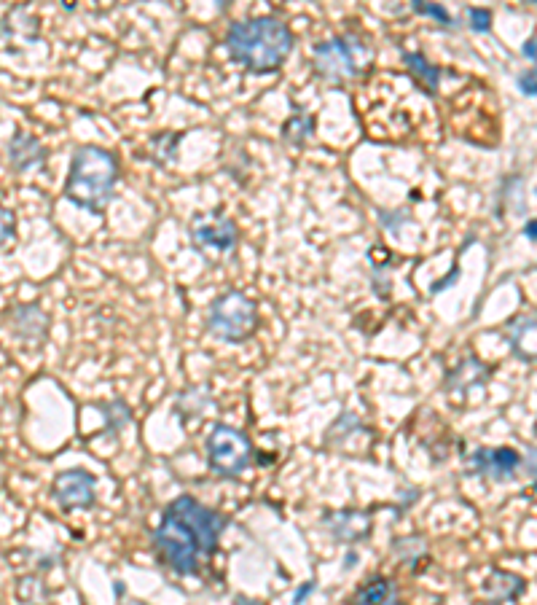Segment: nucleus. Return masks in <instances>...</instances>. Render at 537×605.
Listing matches in <instances>:
<instances>
[{
  "label": "nucleus",
  "mask_w": 537,
  "mask_h": 605,
  "mask_svg": "<svg viewBox=\"0 0 537 605\" xmlns=\"http://www.w3.org/2000/svg\"><path fill=\"white\" fill-rule=\"evenodd\" d=\"M229 517L210 509L191 495H180L167 509L154 530L156 557L178 576H194L215 552Z\"/></svg>",
  "instance_id": "1"
},
{
  "label": "nucleus",
  "mask_w": 537,
  "mask_h": 605,
  "mask_svg": "<svg viewBox=\"0 0 537 605\" xmlns=\"http://www.w3.org/2000/svg\"><path fill=\"white\" fill-rule=\"evenodd\" d=\"M296 38L290 27L277 17H253L245 22H234L226 33V52L237 65L264 76L277 73L288 62Z\"/></svg>",
  "instance_id": "2"
},
{
  "label": "nucleus",
  "mask_w": 537,
  "mask_h": 605,
  "mask_svg": "<svg viewBox=\"0 0 537 605\" xmlns=\"http://www.w3.org/2000/svg\"><path fill=\"white\" fill-rule=\"evenodd\" d=\"M121 165L116 154L103 146H78L70 159V173L65 181V197L76 208L89 213H105L113 202Z\"/></svg>",
  "instance_id": "3"
},
{
  "label": "nucleus",
  "mask_w": 537,
  "mask_h": 605,
  "mask_svg": "<svg viewBox=\"0 0 537 605\" xmlns=\"http://www.w3.org/2000/svg\"><path fill=\"white\" fill-rule=\"evenodd\" d=\"M371 65H374V49L358 33L333 35L312 49V68L317 76L333 84L363 78Z\"/></svg>",
  "instance_id": "4"
},
{
  "label": "nucleus",
  "mask_w": 537,
  "mask_h": 605,
  "mask_svg": "<svg viewBox=\"0 0 537 605\" xmlns=\"http://www.w3.org/2000/svg\"><path fill=\"white\" fill-rule=\"evenodd\" d=\"M258 329V304L242 291H226L215 296L207 307V331L221 342H248Z\"/></svg>",
  "instance_id": "5"
},
{
  "label": "nucleus",
  "mask_w": 537,
  "mask_h": 605,
  "mask_svg": "<svg viewBox=\"0 0 537 605\" xmlns=\"http://www.w3.org/2000/svg\"><path fill=\"white\" fill-rule=\"evenodd\" d=\"M207 463L215 474L221 476H239L245 468L253 463V441L248 439V433H242L239 428H231L226 423H215L210 436H207Z\"/></svg>",
  "instance_id": "6"
},
{
  "label": "nucleus",
  "mask_w": 537,
  "mask_h": 605,
  "mask_svg": "<svg viewBox=\"0 0 537 605\" xmlns=\"http://www.w3.org/2000/svg\"><path fill=\"white\" fill-rule=\"evenodd\" d=\"M191 240L202 253L231 256L239 245V229L223 210L202 213L191 221Z\"/></svg>",
  "instance_id": "7"
},
{
  "label": "nucleus",
  "mask_w": 537,
  "mask_h": 605,
  "mask_svg": "<svg viewBox=\"0 0 537 605\" xmlns=\"http://www.w3.org/2000/svg\"><path fill=\"white\" fill-rule=\"evenodd\" d=\"M52 498L65 511L92 509L94 501H97V495H94V476L89 471H84V468L62 471L60 476H54Z\"/></svg>",
  "instance_id": "8"
},
{
  "label": "nucleus",
  "mask_w": 537,
  "mask_h": 605,
  "mask_svg": "<svg viewBox=\"0 0 537 605\" xmlns=\"http://www.w3.org/2000/svg\"><path fill=\"white\" fill-rule=\"evenodd\" d=\"M470 474L492 482H511L521 468V455L513 447H481L470 455Z\"/></svg>",
  "instance_id": "9"
},
{
  "label": "nucleus",
  "mask_w": 537,
  "mask_h": 605,
  "mask_svg": "<svg viewBox=\"0 0 537 605\" xmlns=\"http://www.w3.org/2000/svg\"><path fill=\"white\" fill-rule=\"evenodd\" d=\"M325 528L339 544H358L371 533V519L366 511L339 509L333 514H325Z\"/></svg>",
  "instance_id": "10"
},
{
  "label": "nucleus",
  "mask_w": 537,
  "mask_h": 605,
  "mask_svg": "<svg viewBox=\"0 0 537 605\" xmlns=\"http://www.w3.org/2000/svg\"><path fill=\"white\" fill-rule=\"evenodd\" d=\"M14 337H19L27 345H38L49 334V315L38 304H19L9 312Z\"/></svg>",
  "instance_id": "11"
},
{
  "label": "nucleus",
  "mask_w": 537,
  "mask_h": 605,
  "mask_svg": "<svg viewBox=\"0 0 537 605\" xmlns=\"http://www.w3.org/2000/svg\"><path fill=\"white\" fill-rule=\"evenodd\" d=\"M46 146L30 132H14L9 143V165L14 173H30L46 165Z\"/></svg>",
  "instance_id": "12"
},
{
  "label": "nucleus",
  "mask_w": 537,
  "mask_h": 605,
  "mask_svg": "<svg viewBox=\"0 0 537 605\" xmlns=\"http://www.w3.org/2000/svg\"><path fill=\"white\" fill-rule=\"evenodd\" d=\"M489 374H492V369H489L486 363L478 361L476 355H468V358H462L454 369L446 372L444 388L449 390V393H468V390L473 388H481V385L489 380Z\"/></svg>",
  "instance_id": "13"
},
{
  "label": "nucleus",
  "mask_w": 537,
  "mask_h": 605,
  "mask_svg": "<svg viewBox=\"0 0 537 605\" xmlns=\"http://www.w3.org/2000/svg\"><path fill=\"white\" fill-rule=\"evenodd\" d=\"M524 589H527V581L521 579L519 573L511 571H489V576L481 584V592L492 605H503V603H513V600H519L524 595Z\"/></svg>",
  "instance_id": "14"
},
{
  "label": "nucleus",
  "mask_w": 537,
  "mask_h": 605,
  "mask_svg": "<svg viewBox=\"0 0 537 605\" xmlns=\"http://www.w3.org/2000/svg\"><path fill=\"white\" fill-rule=\"evenodd\" d=\"M38 30H41L38 17H33L25 6L11 9L9 14H6V19H3V38H6V44H11L14 49L33 46V41H38Z\"/></svg>",
  "instance_id": "15"
},
{
  "label": "nucleus",
  "mask_w": 537,
  "mask_h": 605,
  "mask_svg": "<svg viewBox=\"0 0 537 605\" xmlns=\"http://www.w3.org/2000/svg\"><path fill=\"white\" fill-rule=\"evenodd\" d=\"M505 339L513 347V353L521 361H535V318L532 315H519V318L508 320L505 326Z\"/></svg>",
  "instance_id": "16"
},
{
  "label": "nucleus",
  "mask_w": 537,
  "mask_h": 605,
  "mask_svg": "<svg viewBox=\"0 0 537 605\" xmlns=\"http://www.w3.org/2000/svg\"><path fill=\"white\" fill-rule=\"evenodd\" d=\"M352 605H403L398 595V584L387 576H371L360 584V589L352 597Z\"/></svg>",
  "instance_id": "17"
},
{
  "label": "nucleus",
  "mask_w": 537,
  "mask_h": 605,
  "mask_svg": "<svg viewBox=\"0 0 537 605\" xmlns=\"http://www.w3.org/2000/svg\"><path fill=\"white\" fill-rule=\"evenodd\" d=\"M403 65L409 68V73L414 76L419 87L425 89L427 95H435V89L441 84V76H444V70L433 65V62L427 60L422 52H403L401 54Z\"/></svg>",
  "instance_id": "18"
},
{
  "label": "nucleus",
  "mask_w": 537,
  "mask_h": 605,
  "mask_svg": "<svg viewBox=\"0 0 537 605\" xmlns=\"http://www.w3.org/2000/svg\"><path fill=\"white\" fill-rule=\"evenodd\" d=\"M312 135H315V116L312 113L296 111L282 124V138L288 140L290 146H304Z\"/></svg>",
  "instance_id": "19"
},
{
  "label": "nucleus",
  "mask_w": 537,
  "mask_h": 605,
  "mask_svg": "<svg viewBox=\"0 0 537 605\" xmlns=\"http://www.w3.org/2000/svg\"><path fill=\"white\" fill-rule=\"evenodd\" d=\"M411 11L419 14V17H430L435 19L438 25L444 27H454V17L446 11V6L441 3H425V0H411Z\"/></svg>",
  "instance_id": "20"
},
{
  "label": "nucleus",
  "mask_w": 537,
  "mask_h": 605,
  "mask_svg": "<svg viewBox=\"0 0 537 605\" xmlns=\"http://www.w3.org/2000/svg\"><path fill=\"white\" fill-rule=\"evenodd\" d=\"M103 415L105 420H108V428H105L108 433H119L121 428L132 420V412H129V407L124 401H111V404L105 407Z\"/></svg>",
  "instance_id": "21"
},
{
  "label": "nucleus",
  "mask_w": 537,
  "mask_h": 605,
  "mask_svg": "<svg viewBox=\"0 0 537 605\" xmlns=\"http://www.w3.org/2000/svg\"><path fill=\"white\" fill-rule=\"evenodd\" d=\"M393 552L398 554L403 562H419V557H425L427 554V544L422 538H401V541H395Z\"/></svg>",
  "instance_id": "22"
},
{
  "label": "nucleus",
  "mask_w": 537,
  "mask_h": 605,
  "mask_svg": "<svg viewBox=\"0 0 537 605\" xmlns=\"http://www.w3.org/2000/svg\"><path fill=\"white\" fill-rule=\"evenodd\" d=\"M468 27L473 33H489L492 30V11L470 6L468 9Z\"/></svg>",
  "instance_id": "23"
},
{
  "label": "nucleus",
  "mask_w": 537,
  "mask_h": 605,
  "mask_svg": "<svg viewBox=\"0 0 537 605\" xmlns=\"http://www.w3.org/2000/svg\"><path fill=\"white\" fill-rule=\"evenodd\" d=\"M17 237V216L9 208L0 205V245H6Z\"/></svg>",
  "instance_id": "24"
},
{
  "label": "nucleus",
  "mask_w": 537,
  "mask_h": 605,
  "mask_svg": "<svg viewBox=\"0 0 537 605\" xmlns=\"http://www.w3.org/2000/svg\"><path fill=\"white\" fill-rule=\"evenodd\" d=\"M516 81H519V89H521V95H527V97H535V70L529 68V70H524V73H519V78H516Z\"/></svg>",
  "instance_id": "25"
},
{
  "label": "nucleus",
  "mask_w": 537,
  "mask_h": 605,
  "mask_svg": "<svg viewBox=\"0 0 537 605\" xmlns=\"http://www.w3.org/2000/svg\"><path fill=\"white\" fill-rule=\"evenodd\" d=\"M315 589H317V581L315 579L307 581L304 587H299V589H296V592H293V605H304V600H307V597L312 595Z\"/></svg>",
  "instance_id": "26"
},
{
  "label": "nucleus",
  "mask_w": 537,
  "mask_h": 605,
  "mask_svg": "<svg viewBox=\"0 0 537 605\" xmlns=\"http://www.w3.org/2000/svg\"><path fill=\"white\" fill-rule=\"evenodd\" d=\"M521 54H524L529 62H535V35H529L527 44L521 46Z\"/></svg>",
  "instance_id": "27"
},
{
  "label": "nucleus",
  "mask_w": 537,
  "mask_h": 605,
  "mask_svg": "<svg viewBox=\"0 0 537 605\" xmlns=\"http://www.w3.org/2000/svg\"><path fill=\"white\" fill-rule=\"evenodd\" d=\"M524 237H527L529 242L537 240V224L535 218H527V224H524Z\"/></svg>",
  "instance_id": "28"
},
{
  "label": "nucleus",
  "mask_w": 537,
  "mask_h": 605,
  "mask_svg": "<svg viewBox=\"0 0 537 605\" xmlns=\"http://www.w3.org/2000/svg\"><path fill=\"white\" fill-rule=\"evenodd\" d=\"M116 597L127 600V587H124V581H116ZM127 605H145V603H135V600H127Z\"/></svg>",
  "instance_id": "29"
},
{
  "label": "nucleus",
  "mask_w": 537,
  "mask_h": 605,
  "mask_svg": "<svg viewBox=\"0 0 537 605\" xmlns=\"http://www.w3.org/2000/svg\"><path fill=\"white\" fill-rule=\"evenodd\" d=\"M234 605H261V603H258V600H250V597L245 595H237L234 597Z\"/></svg>",
  "instance_id": "30"
},
{
  "label": "nucleus",
  "mask_w": 537,
  "mask_h": 605,
  "mask_svg": "<svg viewBox=\"0 0 537 605\" xmlns=\"http://www.w3.org/2000/svg\"><path fill=\"white\" fill-rule=\"evenodd\" d=\"M355 562H358V554H347V562H344V568H347V571H350L352 565H355Z\"/></svg>",
  "instance_id": "31"
}]
</instances>
